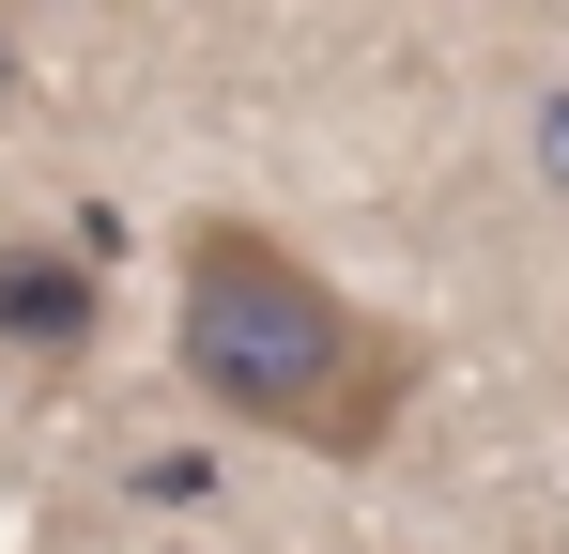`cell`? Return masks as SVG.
I'll return each mask as SVG.
<instances>
[{"label": "cell", "instance_id": "1", "mask_svg": "<svg viewBox=\"0 0 569 554\" xmlns=\"http://www.w3.org/2000/svg\"><path fill=\"white\" fill-rule=\"evenodd\" d=\"M186 385L231 400V416H262V432H308L323 462H355V447H385L416 355L385 339L355 293H323L278 231L200 216L186 231Z\"/></svg>", "mask_w": 569, "mask_h": 554}, {"label": "cell", "instance_id": "2", "mask_svg": "<svg viewBox=\"0 0 569 554\" xmlns=\"http://www.w3.org/2000/svg\"><path fill=\"white\" fill-rule=\"evenodd\" d=\"M93 263H78V247H0V339H16V355H78V339H93Z\"/></svg>", "mask_w": 569, "mask_h": 554}, {"label": "cell", "instance_id": "3", "mask_svg": "<svg viewBox=\"0 0 569 554\" xmlns=\"http://www.w3.org/2000/svg\"><path fill=\"white\" fill-rule=\"evenodd\" d=\"M539 170L569 185V92H555V108H539Z\"/></svg>", "mask_w": 569, "mask_h": 554}, {"label": "cell", "instance_id": "4", "mask_svg": "<svg viewBox=\"0 0 569 554\" xmlns=\"http://www.w3.org/2000/svg\"><path fill=\"white\" fill-rule=\"evenodd\" d=\"M0 92H16V31H0Z\"/></svg>", "mask_w": 569, "mask_h": 554}]
</instances>
